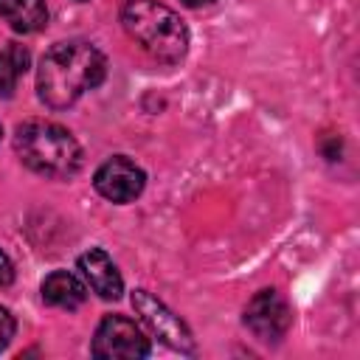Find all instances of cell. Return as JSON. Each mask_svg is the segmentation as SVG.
<instances>
[{
	"instance_id": "cell-1",
	"label": "cell",
	"mask_w": 360,
	"mask_h": 360,
	"mask_svg": "<svg viewBox=\"0 0 360 360\" xmlns=\"http://www.w3.org/2000/svg\"><path fill=\"white\" fill-rule=\"evenodd\" d=\"M107 76L104 53L82 39L56 42L37 68V96L51 110L76 104L87 90L98 87Z\"/></svg>"
},
{
	"instance_id": "cell-2",
	"label": "cell",
	"mask_w": 360,
	"mask_h": 360,
	"mask_svg": "<svg viewBox=\"0 0 360 360\" xmlns=\"http://www.w3.org/2000/svg\"><path fill=\"white\" fill-rule=\"evenodd\" d=\"M14 152L17 158L42 177H73L82 169V146L79 141L59 124L31 118L14 129Z\"/></svg>"
},
{
	"instance_id": "cell-3",
	"label": "cell",
	"mask_w": 360,
	"mask_h": 360,
	"mask_svg": "<svg viewBox=\"0 0 360 360\" xmlns=\"http://www.w3.org/2000/svg\"><path fill=\"white\" fill-rule=\"evenodd\" d=\"M121 25L158 62L174 65L188 51L186 22L158 0H127L121 8Z\"/></svg>"
},
{
	"instance_id": "cell-4",
	"label": "cell",
	"mask_w": 360,
	"mask_h": 360,
	"mask_svg": "<svg viewBox=\"0 0 360 360\" xmlns=\"http://www.w3.org/2000/svg\"><path fill=\"white\" fill-rule=\"evenodd\" d=\"M90 352L98 360H141L152 352V346L149 338L135 326V321L124 315H107L93 335Z\"/></svg>"
},
{
	"instance_id": "cell-5",
	"label": "cell",
	"mask_w": 360,
	"mask_h": 360,
	"mask_svg": "<svg viewBox=\"0 0 360 360\" xmlns=\"http://www.w3.org/2000/svg\"><path fill=\"white\" fill-rule=\"evenodd\" d=\"M132 307L141 315V321L152 329V335L160 338L166 346H172L177 352H186V354L194 352V338H191L188 326L160 298H155L149 290H135L132 292Z\"/></svg>"
},
{
	"instance_id": "cell-6",
	"label": "cell",
	"mask_w": 360,
	"mask_h": 360,
	"mask_svg": "<svg viewBox=\"0 0 360 360\" xmlns=\"http://www.w3.org/2000/svg\"><path fill=\"white\" fill-rule=\"evenodd\" d=\"M93 186H96V191H98L104 200L124 205V202H132L135 197H141V191H143V186H146V174H143V169H141L138 163H132L129 158L115 155V158L104 160V163L96 169Z\"/></svg>"
},
{
	"instance_id": "cell-7",
	"label": "cell",
	"mask_w": 360,
	"mask_h": 360,
	"mask_svg": "<svg viewBox=\"0 0 360 360\" xmlns=\"http://www.w3.org/2000/svg\"><path fill=\"white\" fill-rule=\"evenodd\" d=\"M292 315L276 290H259L245 307V326L264 343H276L290 329Z\"/></svg>"
},
{
	"instance_id": "cell-8",
	"label": "cell",
	"mask_w": 360,
	"mask_h": 360,
	"mask_svg": "<svg viewBox=\"0 0 360 360\" xmlns=\"http://www.w3.org/2000/svg\"><path fill=\"white\" fill-rule=\"evenodd\" d=\"M76 267H79L82 278L87 281V287L98 298H104V301L121 298V292H124L121 273H118V267L112 264V259L101 248H90L87 253H82L79 262H76Z\"/></svg>"
},
{
	"instance_id": "cell-9",
	"label": "cell",
	"mask_w": 360,
	"mask_h": 360,
	"mask_svg": "<svg viewBox=\"0 0 360 360\" xmlns=\"http://www.w3.org/2000/svg\"><path fill=\"white\" fill-rule=\"evenodd\" d=\"M87 298V287L68 270H53L42 281V301L59 309H79Z\"/></svg>"
},
{
	"instance_id": "cell-10",
	"label": "cell",
	"mask_w": 360,
	"mask_h": 360,
	"mask_svg": "<svg viewBox=\"0 0 360 360\" xmlns=\"http://www.w3.org/2000/svg\"><path fill=\"white\" fill-rule=\"evenodd\" d=\"M0 17L20 34H37L48 25L45 0H0Z\"/></svg>"
},
{
	"instance_id": "cell-11",
	"label": "cell",
	"mask_w": 360,
	"mask_h": 360,
	"mask_svg": "<svg viewBox=\"0 0 360 360\" xmlns=\"http://www.w3.org/2000/svg\"><path fill=\"white\" fill-rule=\"evenodd\" d=\"M28 62H31V56L20 42H8L0 51V98L14 96L20 76L28 70Z\"/></svg>"
},
{
	"instance_id": "cell-12",
	"label": "cell",
	"mask_w": 360,
	"mask_h": 360,
	"mask_svg": "<svg viewBox=\"0 0 360 360\" xmlns=\"http://www.w3.org/2000/svg\"><path fill=\"white\" fill-rule=\"evenodd\" d=\"M14 329H17V323H14V315L6 309V307H0V352L11 343V338H14Z\"/></svg>"
},
{
	"instance_id": "cell-13",
	"label": "cell",
	"mask_w": 360,
	"mask_h": 360,
	"mask_svg": "<svg viewBox=\"0 0 360 360\" xmlns=\"http://www.w3.org/2000/svg\"><path fill=\"white\" fill-rule=\"evenodd\" d=\"M14 281V264H11V259L0 250V287H6V284H11Z\"/></svg>"
},
{
	"instance_id": "cell-14",
	"label": "cell",
	"mask_w": 360,
	"mask_h": 360,
	"mask_svg": "<svg viewBox=\"0 0 360 360\" xmlns=\"http://www.w3.org/2000/svg\"><path fill=\"white\" fill-rule=\"evenodd\" d=\"M188 8H200V6H208V3H214V0H183Z\"/></svg>"
},
{
	"instance_id": "cell-15",
	"label": "cell",
	"mask_w": 360,
	"mask_h": 360,
	"mask_svg": "<svg viewBox=\"0 0 360 360\" xmlns=\"http://www.w3.org/2000/svg\"><path fill=\"white\" fill-rule=\"evenodd\" d=\"M0 138H3V127H0Z\"/></svg>"
}]
</instances>
